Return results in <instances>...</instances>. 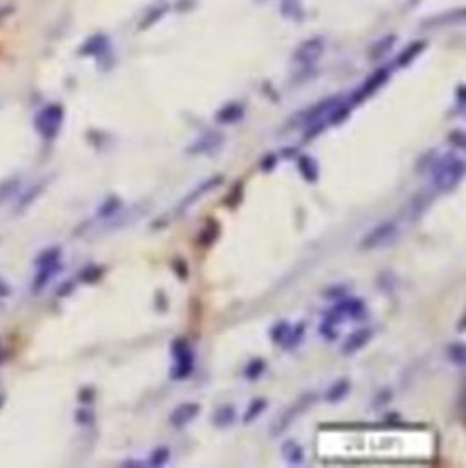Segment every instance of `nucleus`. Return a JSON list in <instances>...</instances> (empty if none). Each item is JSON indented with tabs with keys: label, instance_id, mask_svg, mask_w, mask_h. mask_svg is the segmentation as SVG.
I'll list each match as a JSON object with an SVG mask.
<instances>
[{
	"label": "nucleus",
	"instance_id": "nucleus-1",
	"mask_svg": "<svg viewBox=\"0 0 466 468\" xmlns=\"http://www.w3.org/2000/svg\"><path fill=\"white\" fill-rule=\"evenodd\" d=\"M465 159L456 154H445L430 163L432 186L440 192H450L465 179Z\"/></svg>",
	"mask_w": 466,
	"mask_h": 468
},
{
	"label": "nucleus",
	"instance_id": "nucleus-2",
	"mask_svg": "<svg viewBox=\"0 0 466 468\" xmlns=\"http://www.w3.org/2000/svg\"><path fill=\"white\" fill-rule=\"evenodd\" d=\"M317 401V394L315 392H304L301 394L290 407H286V410L273 421L271 429H270V436L277 438L281 434H284L290 425H293V421L297 418H301L306 410H310V407Z\"/></svg>",
	"mask_w": 466,
	"mask_h": 468
},
{
	"label": "nucleus",
	"instance_id": "nucleus-3",
	"mask_svg": "<svg viewBox=\"0 0 466 468\" xmlns=\"http://www.w3.org/2000/svg\"><path fill=\"white\" fill-rule=\"evenodd\" d=\"M172 357H174V368H172V378L175 381H185L194 374L196 368V354L190 346V343L183 337L175 339L172 343Z\"/></svg>",
	"mask_w": 466,
	"mask_h": 468
},
{
	"label": "nucleus",
	"instance_id": "nucleus-4",
	"mask_svg": "<svg viewBox=\"0 0 466 468\" xmlns=\"http://www.w3.org/2000/svg\"><path fill=\"white\" fill-rule=\"evenodd\" d=\"M64 122V108L60 104H49L42 108L35 117V130L40 137L51 141L58 135Z\"/></svg>",
	"mask_w": 466,
	"mask_h": 468
},
{
	"label": "nucleus",
	"instance_id": "nucleus-5",
	"mask_svg": "<svg viewBox=\"0 0 466 468\" xmlns=\"http://www.w3.org/2000/svg\"><path fill=\"white\" fill-rule=\"evenodd\" d=\"M343 101V97H328V99H324V101H319V102H315L313 106H310V108H306V110H302V112H299L291 121H290V124L291 126H302V128H306V126H310V124H313V122H317V121H323L324 117H328V113L339 104Z\"/></svg>",
	"mask_w": 466,
	"mask_h": 468
},
{
	"label": "nucleus",
	"instance_id": "nucleus-6",
	"mask_svg": "<svg viewBox=\"0 0 466 468\" xmlns=\"http://www.w3.org/2000/svg\"><path fill=\"white\" fill-rule=\"evenodd\" d=\"M323 53H324V38L312 37L295 48V51L291 55V62L301 68H310L323 57Z\"/></svg>",
	"mask_w": 466,
	"mask_h": 468
},
{
	"label": "nucleus",
	"instance_id": "nucleus-7",
	"mask_svg": "<svg viewBox=\"0 0 466 468\" xmlns=\"http://www.w3.org/2000/svg\"><path fill=\"white\" fill-rule=\"evenodd\" d=\"M399 232V227L396 221H383L377 227H374L372 230H368L363 235V239L359 240V248L361 250H377L383 248L385 244H388L396 235Z\"/></svg>",
	"mask_w": 466,
	"mask_h": 468
},
{
	"label": "nucleus",
	"instance_id": "nucleus-8",
	"mask_svg": "<svg viewBox=\"0 0 466 468\" xmlns=\"http://www.w3.org/2000/svg\"><path fill=\"white\" fill-rule=\"evenodd\" d=\"M366 312V304L365 301L357 299V297H348L339 301L324 317L326 323L335 324V323H343V319H359L363 317Z\"/></svg>",
	"mask_w": 466,
	"mask_h": 468
},
{
	"label": "nucleus",
	"instance_id": "nucleus-9",
	"mask_svg": "<svg viewBox=\"0 0 466 468\" xmlns=\"http://www.w3.org/2000/svg\"><path fill=\"white\" fill-rule=\"evenodd\" d=\"M390 79V68H379L376 69L350 97V104L352 106H357L361 102H365L366 99H370L376 91H379Z\"/></svg>",
	"mask_w": 466,
	"mask_h": 468
},
{
	"label": "nucleus",
	"instance_id": "nucleus-10",
	"mask_svg": "<svg viewBox=\"0 0 466 468\" xmlns=\"http://www.w3.org/2000/svg\"><path fill=\"white\" fill-rule=\"evenodd\" d=\"M225 183V177L223 176H212V177H208L207 181H203L201 185H197L194 190H190L186 196H185V199L179 203V207H177V210H175V214H179V216H183L186 210H190L201 197H205L207 194H210V192H214V190H217L221 185Z\"/></svg>",
	"mask_w": 466,
	"mask_h": 468
},
{
	"label": "nucleus",
	"instance_id": "nucleus-11",
	"mask_svg": "<svg viewBox=\"0 0 466 468\" xmlns=\"http://www.w3.org/2000/svg\"><path fill=\"white\" fill-rule=\"evenodd\" d=\"M225 144V135L221 132L216 130H208L207 133H203L199 139H196L190 146H188V154L190 155H212L217 150H221Z\"/></svg>",
	"mask_w": 466,
	"mask_h": 468
},
{
	"label": "nucleus",
	"instance_id": "nucleus-12",
	"mask_svg": "<svg viewBox=\"0 0 466 468\" xmlns=\"http://www.w3.org/2000/svg\"><path fill=\"white\" fill-rule=\"evenodd\" d=\"M201 412V405L199 403H181L179 407H175L170 414V425L174 429H185L188 427Z\"/></svg>",
	"mask_w": 466,
	"mask_h": 468
},
{
	"label": "nucleus",
	"instance_id": "nucleus-13",
	"mask_svg": "<svg viewBox=\"0 0 466 468\" xmlns=\"http://www.w3.org/2000/svg\"><path fill=\"white\" fill-rule=\"evenodd\" d=\"M374 337V330L372 328H359L355 332H352L346 341L343 343L341 346V352L344 356H352V354H357L359 350H363Z\"/></svg>",
	"mask_w": 466,
	"mask_h": 468
},
{
	"label": "nucleus",
	"instance_id": "nucleus-14",
	"mask_svg": "<svg viewBox=\"0 0 466 468\" xmlns=\"http://www.w3.org/2000/svg\"><path fill=\"white\" fill-rule=\"evenodd\" d=\"M465 9L458 7L454 11H447L443 15L432 16L429 20H425L421 26L427 29H436V27H443V26H452V24H463L465 22Z\"/></svg>",
	"mask_w": 466,
	"mask_h": 468
},
{
	"label": "nucleus",
	"instance_id": "nucleus-15",
	"mask_svg": "<svg viewBox=\"0 0 466 468\" xmlns=\"http://www.w3.org/2000/svg\"><path fill=\"white\" fill-rule=\"evenodd\" d=\"M434 199V194H430L429 190H421L418 196L412 197V201L407 205V218H410L412 221H418L430 207Z\"/></svg>",
	"mask_w": 466,
	"mask_h": 468
},
{
	"label": "nucleus",
	"instance_id": "nucleus-16",
	"mask_svg": "<svg viewBox=\"0 0 466 468\" xmlns=\"http://www.w3.org/2000/svg\"><path fill=\"white\" fill-rule=\"evenodd\" d=\"M297 170H299V174L302 176V179L306 183H317L319 181L321 170H319V165H317V161L313 157L299 155L297 157Z\"/></svg>",
	"mask_w": 466,
	"mask_h": 468
},
{
	"label": "nucleus",
	"instance_id": "nucleus-17",
	"mask_svg": "<svg viewBox=\"0 0 466 468\" xmlns=\"http://www.w3.org/2000/svg\"><path fill=\"white\" fill-rule=\"evenodd\" d=\"M281 456H282L284 463L297 467L304 462V449L295 440H286L281 447Z\"/></svg>",
	"mask_w": 466,
	"mask_h": 468
},
{
	"label": "nucleus",
	"instance_id": "nucleus-18",
	"mask_svg": "<svg viewBox=\"0 0 466 468\" xmlns=\"http://www.w3.org/2000/svg\"><path fill=\"white\" fill-rule=\"evenodd\" d=\"M244 113H246V110L240 102H228L216 113V121L219 124H235V122L242 121Z\"/></svg>",
	"mask_w": 466,
	"mask_h": 468
},
{
	"label": "nucleus",
	"instance_id": "nucleus-19",
	"mask_svg": "<svg viewBox=\"0 0 466 468\" xmlns=\"http://www.w3.org/2000/svg\"><path fill=\"white\" fill-rule=\"evenodd\" d=\"M425 48H427V42H425V40H416V42H412L410 46H407V48L397 55L396 66H397V68H407V66H410V64L425 51Z\"/></svg>",
	"mask_w": 466,
	"mask_h": 468
},
{
	"label": "nucleus",
	"instance_id": "nucleus-20",
	"mask_svg": "<svg viewBox=\"0 0 466 468\" xmlns=\"http://www.w3.org/2000/svg\"><path fill=\"white\" fill-rule=\"evenodd\" d=\"M279 11L286 20H293V22H302L306 16V11L301 0H281Z\"/></svg>",
	"mask_w": 466,
	"mask_h": 468
},
{
	"label": "nucleus",
	"instance_id": "nucleus-21",
	"mask_svg": "<svg viewBox=\"0 0 466 468\" xmlns=\"http://www.w3.org/2000/svg\"><path fill=\"white\" fill-rule=\"evenodd\" d=\"M396 42H397V37H396V35H387V37H383L381 40H377L376 44H372V48H370V51H368L370 60L377 62V60L385 58V57L392 51V48L396 46Z\"/></svg>",
	"mask_w": 466,
	"mask_h": 468
},
{
	"label": "nucleus",
	"instance_id": "nucleus-22",
	"mask_svg": "<svg viewBox=\"0 0 466 468\" xmlns=\"http://www.w3.org/2000/svg\"><path fill=\"white\" fill-rule=\"evenodd\" d=\"M219 235H221V225H219L214 218H210V219L207 221V225L203 227V230L199 232L197 242H199V246H203V248H210V246L219 239Z\"/></svg>",
	"mask_w": 466,
	"mask_h": 468
},
{
	"label": "nucleus",
	"instance_id": "nucleus-23",
	"mask_svg": "<svg viewBox=\"0 0 466 468\" xmlns=\"http://www.w3.org/2000/svg\"><path fill=\"white\" fill-rule=\"evenodd\" d=\"M237 420V412L232 405H223L219 409H216V412L212 414V423L217 429H228L232 427Z\"/></svg>",
	"mask_w": 466,
	"mask_h": 468
},
{
	"label": "nucleus",
	"instance_id": "nucleus-24",
	"mask_svg": "<svg viewBox=\"0 0 466 468\" xmlns=\"http://www.w3.org/2000/svg\"><path fill=\"white\" fill-rule=\"evenodd\" d=\"M350 390H352V383H350L348 379H339V381H335V383L326 390L324 401H326V403H339V401H343V399L350 394Z\"/></svg>",
	"mask_w": 466,
	"mask_h": 468
},
{
	"label": "nucleus",
	"instance_id": "nucleus-25",
	"mask_svg": "<svg viewBox=\"0 0 466 468\" xmlns=\"http://www.w3.org/2000/svg\"><path fill=\"white\" fill-rule=\"evenodd\" d=\"M122 208V201L121 197H108L97 210V218L99 219H111L115 218Z\"/></svg>",
	"mask_w": 466,
	"mask_h": 468
},
{
	"label": "nucleus",
	"instance_id": "nucleus-26",
	"mask_svg": "<svg viewBox=\"0 0 466 468\" xmlns=\"http://www.w3.org/2000/svg\"><path fill=\"white\" fill-rule=\"evenodd\" d=\"M304 334H306V326H304V323H299V324H293L291 328H290V334H288V337L284 339V343L281 345L284 350H293V348H297L301 343H302V339H304Z\"/></svg>",
	"mask_w": 466,
	"mask_h": 468
},
{
	"label": "nucleus",
	"instance_id": "nucleus-27",
	"mask_svg": "<svg viewBox=\"0 0 466 468\" xmlns=\"http://www.w3.org/2000/svg\"><path fill=\"white\" fill-rule=\"evenodd\" d=\"M108 49V38L104 35H95L91 37L80 49L82 55H101Z\"/></svg>",
	"mask_w": 466,
	"mask_h": 468
},
{
	"label": "nucleus",
	"instance_id": "nucleus-28",
	"mask_svg": "<svg viewBox=\"0 0 466 468\" xmlns=\"http://www.w3.org/2000/svg\"><path fill=\"white\" fill-rule=\"evenodd\" d=\"M166 11H168V5H166V4H157V5L150 7L148 13L144 15L143 22L139 24V29H148V27H152L155 22H159V20L166 15Z\"/></svg>",
	"mask_w": 466,
	"mask_h": 468
},
{
	"label": "nucleus",
	"instance_id": "nucleus-29",
	"mask_svg": "<svg viewBox=\"0 0 466 468\" xmlns=\"http://www.w3.org/2000/svg\"><path fill=\"white\" fill-rule=\"evenodd\" d=\"M266 407H268V401H266V399H262V398L253 399V401L248 405V409H246V412H244V416H242V423H244V425L253 423V421L266 410Z\"/></svg>",
	"mask_w": 466,
	"mask_h": 468
},
{
	"label": "nucleus",
	"instance_id": "nucleus-30",
	"mask_svg": "<svg viewBox=\"0 0 466 468\" xmlns=\"http://www.w3.org/2000/svg\"><path fill=\"white\" fill-rule=\"evenodd\" d=\"M264 372H266V361L260 359V357H255V359H251V361L244 367L242 376H244L248 381H257Z\"/></svg>",
	"mask_w": 466,
	"mask_h": 468
},
{
	"label": "nucleus",
	"instance_id": "nucleus-31",
	"mask_svg": "<svg viewBox=\"0 0 466 468\" xmlns=\"http://www.w3.org/2000/svg\"><path fill=\"white\" fill-rule=\"evenodd\" d=\"M447 356H449V359H450L454 365L465 367L466 346L463 343H452V345L447 348Z\"/></svg>",
	"mask_w": 466,
	"mask_h": 468
},
{
	"label": "nucleus",
	"instance_id": "nucleus-32",
	"mask_svg": "<svg viewBox=\"0 0 466 468\" xmlns=\"http://www.w3.org/2000/svg\"><path fill=\"white\" fill-rule=\"evenodd\" d=\"M290 328H291V324L286 323V321L275 323V324L271 326V330H270V339H271L273 343H277V345H282L284 339H286L288 334H290Z\"/></svg>",
	"mask_w": 466,
	"mask_h": 468
},
{
	"label": "nucleus",
	"instance_id": "nucleus-33",
	"mask_svg": "<svg viewBox=\"0 0 466 468\" xmlns=\"http://www.w3.org/2000/svg\"><path fill=\"white\" fill-rule=\"evenodd\" d=\"M170 462V449L168 447H157L150 458H148V467H164Z\"/></svg>",
	"mask_w": 466,
	"mask_h": 468
},
{
	"label": "nucleus",
	"instance_id": "nucleus-34",
	"mask_svg": "<svg viewBox=\"0 0 466 468\" xmlns=\"http://www.w3.org/2000/svg\"><path fill=\"white\" fill-rule=\"evenodd\" d=\"M18 188H20V181H18L16 177L0 183V207H2L4 203H7V201L16 194Z\"/></svg>",
	"mask_w": 466,
	"mask_h": 468
},
{
	"label": "nucleus",
	"instance_id": "nucleus-35",
	"mask_svg": "<svg viewBox=\"0 0 466 468\" xmlns=\"http://www.w3.org/2000/svg\"><path fill=\"white\" fill-rule=\"evenodd\" d=\"M102 275H104V268L93 266V264L88 266V268H84V270L79 273L80 281H84V282H97Z\"/></svg>",
	"mask_w": 466,
	"mask_h": 468
},
{
	"label": "nucleus",
	"instance_id": "nucleus-36",
	"mask_svg": "<svg viewBox=\"0 0 466 468\" xmlns=\"http://www.w3.org/2000/svg\"><path fill=\"white\" fill-rule=\"evenodd\" d=\"M44 188H46V181H42V183H38V185H35L27 194H26V197H24V201L20 199V205H18V210H24V208H27L42 192H44Z\"/></svg>",
	"mask_w": 466,
	"mask_h": 468
},
{
	"label": "nucleus",
	"instance_id": "nucleus-37",
	"mask_svg": "<svg viewBox=\"0 0 466 468\" xmlns=\"http://www.w3.org/2000/svg\"><path fill=\"white\" fill-rule=\"evenodd\" d=\"M244 185L242 183H237L235 186L232 188V192L228 194V197L225 199V205L228 207V208H237L238 205H240V201H242V196H244Z\"/></svg>",
	"mask_w": 466,
	"mask_h": 468
},
{
	"label": "nucleus",
	"instance_id": "nucleus-38",
	"mask_svg": "<svg viewBox=\"0 0 466 468\" xmlns=\"http://www.w3.org/2000/svg\"><path fill=\"white\" fill-rule=\"evenodd\" d=\"M172 268H174V271H175L183 281H186V279H188V275H190V268H188V264H186V261H185V259H174Z\"/></svg>",
	"mask_w": 466,
	"mask_h": 468
},
{
	"label": "nucleus",
	"instance_id": "nucleus-39",
	"mask_svg": "<svg viewBox=\"0 0 466 468\" xmlns=\"http://www.w3.org/2000/svg\"><path fill=\"white\" fill-rule=\"evenodd\" d=\"M346 292H348V288H346V286L337 284V286H330V288H326V290L323 292V297H326V299H341V297H344V295H346Z\"/></svg>",
	"mask_w": 466,
	"mask_h": 468
},
{
	"label": "nucleus",
	"instance_id": "nucleus-40",
	"mask_svg": "<svg viewBox=\"0 0 466 468\" xmlns=\"http://www.w3.org/2000/svg\"><path fill=\"white\" fill-rule=\"evenodd\" d=\"M75 418H77L79 425H91V423H95V414L90 409H80L75 414Z\"/></svg>",
	"mask_w": 466,
	"mask_h": 468
},
{
	"label": "nucleus",
	"instance_id": "nucleus-41",
	"mask_svg": "<svg viewBox=\"0 0 466 468\" xmlns=\"http://www.w3.org/2000/svg\"><path fill=\"white\" fill-rule=\"evenodd\" d=\"M319 332H321V335H323L324 339H328V341H334V339H337V330H335V324H330V323L323 321V324H321Z\"/></svg>",
	"mask_w": 466,
	"mask_h": 468
},
{
	"label": "nucleus",
	"instance_id": "nucleus-42",
	"mask_svg": "<svg viewBox=\"0 0 466 468\" xmlns=\"http://www.w3.org/2000/svg\"><path fill=\"white\" fill-rule=\"evenodd\" d=\"M277 161L279 157L275 154H268L262 161H260V170L262 172H271L275 166H277Z\"/></svg>",
	"mask_w": 466,
	"mask_h": 468
},
{
	"label": "nucleus",
	"instance_id": "nucleus-43",
	"mask_svg": "<svg viewBox=\"0 0 466 468\" xmlns=\"http://www.w3.org/2000/svg\"><path fill=\"white\" fill-rule=\"evenodd\" d=\"M449 141L452 143V146H458V148H465V133L461 130H454L450 135H449Z\"/></svg>",
	"mask_w": 466,
	"mask_h": 468
},
{
	"label": "nucleus",
	"instance_id": "nucleus-44",
	"mask_svg": "<svg viewBox=\"0 0 466 468\" xmlns=\"http://www.w3.org/2000/svg\"><path fill=\"white\" fill-rule=\"evenodd\" d=\"M93 398H95V390H93V388H84V390L80 392V396H79V399H80L82 403H91Z\"/></svg>",
	"mask_w": 466,
	"mask_h": 468
},
{
	"label": "nucleus",
	"instance_id": "nucleus-45",
	"mask_svg": "<svg viewBox=\"0 0 466 468\" xmlns=\"http://www.w3.org/2000/svg\"><path fill=\"white\" fill-rule=\"evenodd\" d=\"M122 467H146V463L143 462H135V460H130V462H124Z\"/></svg>",
	"mask_w": 466,
	"mask_h": 468
},
{
	"label": "nucleus",
	"instance_id": "nucleus-46",
	"mask_svg": "<svg viewBox=\"0 0 466 468\" xmlns=\"http://www.w3.org/2000/svg\"><path fill=\"white\" fill-rule=\"evenodd\" d=\"M255 2H268V0H255Z\"/></svg>",
	"mask_w": 466,
	"mask_h": 468
}]
</instances>
